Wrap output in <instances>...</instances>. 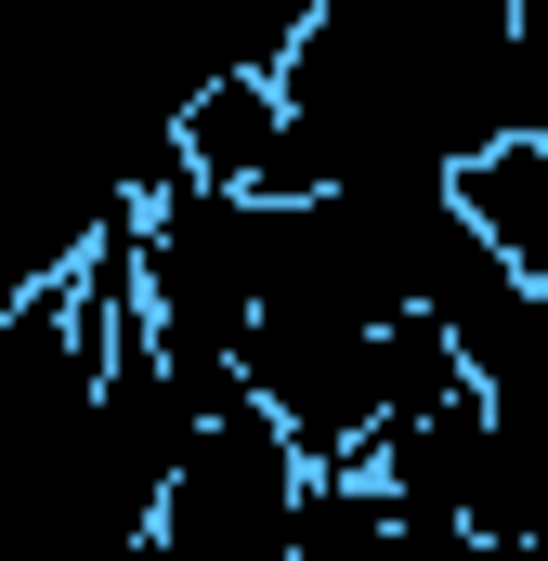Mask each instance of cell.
Listing matches in <instances>:
<instances>
[{
	"mask_svg": "<svg viewBox=\"0 0 548 561\" xmlns=\"http://www.w3.org/2000/svg\"><path fill=\"white\" fill-rule=\"evenodd\" d=\"M183 170H196V183H222V196H300V131H287L274 66L209 79V92L183 105Z\"/></svg>",
	"mask_w": 548,
	"mask_h": 561,
	"instance_id": "obj_2",
	"label": "cell"
},
{
	"mask_svg": "<svg viewBox=\"0 0 548 561\" xmlns=\"http://www.w3.org/2000/svg\"><path fill=\"white\" fill-rule=\"evenodd\" d=\"M274 92L300 131V196L457 183L523 131V0H327Z\"/></svg>",
	"mask_w": 548,
	"mask_h": 561,
	"instance_id": "obj_1",
	"label": "cell"
}]
</instances>
